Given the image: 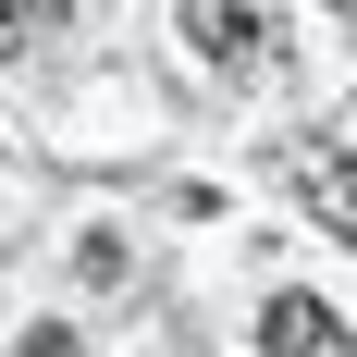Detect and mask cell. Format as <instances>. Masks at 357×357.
Returning <instances> with one entry per match:
<instances>
[{"label":"cell","mask_w":357,"mask_h":357,"mask_svg":"<svg viewBox=\"0 0 357 357\" xmlns=\"http://www.w3.org/2000/svg\"><path fill=\"white\" fill-rule=\"evenodd\" d=\"M296 185H308L321 234H345V247H357V148H296Z\"/></svg>","instance_id":"3957f363"},{"label":"cell","mask_w":357,"mask_h":357,"mask_svg":"<svg viewBox=\"0 0 357 357\" xmlns=\"http://www.w3.org/2000/svg\"><path fill=\"white\" fill-rule=\"evenodd\" d=\"M62 13H74V0H0V62H25V50L62 25Z\"/></svg>","instance_id":"277c9868"},{"label":"cell","mask_w":357,"mask_h":357,"mask_svg":"<svg viewBox=\"0 0 357 357\" xmlns=\"http://www.w3.org/2000/svg\"><path fill=\"white\" fill-rule=\"evenodd\" d=\"M185 37H197V62L247 74V62H271V37H284V0H185Z\"/></svg>","instance_id":"6da1fadb"},{"label":"cell","mask_w":357,"mask_h":357,"mask_svg":"<svg viewBox=\"0 0 357 357\" xmlns=\"http://www.w3.org/2000/svg\"><path fill=\"white\" fill-rule=\"evenodd\" d=\"M259 357H345V321L321 296H271L259 308Z\"/></svg>","instance_id":"7a4b0ae2"},{"label":"cell","mask_w":357,"mask_h":357,"mask_svg":"<svg viewBox=\"0 0 357 357\" xmlns=\"http://www.w3.org/2000/svg\"><path fill=\"white\" fill-rule=\"evenodd\" d=\"M25 357H86V345H62V333H37V345H25Z\"/></svg>","instance_id":"5b68a950"}]
</instances>
